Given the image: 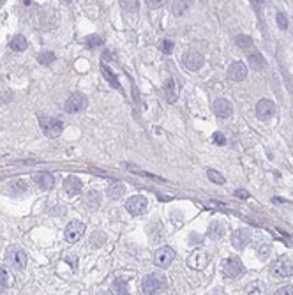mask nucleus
I'll use <instances>...</instances> for the list:
<instances>
[{"label": "nucleus", "mask_w": 293, "mask_h": 295, "mask_svg": "<svg viewBox=\"0 0 293 295\" xmlns=\"http://www.w3.org/2000/svg\"><path fill=\"white\" fill-rule=\"evenodd\" d=\"M9 46H11V50H14V51H25L27 46H29V42H27L25 36L16 34V36H13L11 41H9Z\"/></svg>", "instance_id": "aec40b11"}, {"label": "nucleus", "mask_w": 293, "mask_h": 295, "mask_svg": "<svg viewBox=\"0 0 293 295\" xmlns=\"http://www.w3.org/2000/svg\"><path fill=\"white\" fill-rule=\"evenodd\" d=\"M277 27H279L281 30H286L288 29V18H286L285 13H277Z\"/></svg>", "instance_id": "f704fd0d"}, {"label": "nucleus", "mask_w": 293, "mask_h": 295, "mask_svg": "<svg viewBox=\"0 0 293 295\" xmlns=\"http://www.w3.org/2000/svg\"><path fill=\"white\" fill-rule=\"evenodd\" d=\"M251 242V232L247 230V228H239V230H235L233 235H231V244H233L235 249H246V246Z\"/></svg>", "instance_id": "1a4fd4ad"}, {"label": "nucleus", "mask_w": 293, "mask_h": 295, "mask_svg": "<svg viewBox=\"0 0 293 295\" xmlns=\"http://www.w3.org/2000/svg\"><path fill=\"white\" fill-rule=\"evenodd\" d=\"M212 142L216 145H226V136L222 135L221 131H218V133H214L212 135Z\"/></svg>", "instance_id": "c9c22d12"}, {"label": "nucleus", "mask_w": 293, "mask_h": 295, "mask_svg": "<svg viewBox=\"0 0 293 295\" xmlns=\"http://www.w3.org/2000/svg\"><path fill=\"white\" fill-rule=\"evenodd\" d=\"M228 76H230V80H233V81L246 80V76H247L246 64H244V62H233V64H230V68H228Z\"/></svg>", "instance_id": "dca6fc26"}, {"label": "nucleus", "mask_w": 293, "mask_h": 295, "mask_svg": "<svg viewBox=\"0 0 293 295\" xmlns=\"http://www.w3.org/2000/svg\"><path fill=\"white\" fill-rule=\"evenodd\" d=\"M85 203H87V207H90V209H97V207L101 205V193L96 189L88 191L87 194H85Z\"/></svg>", "instance_id": "412c9836"}, {"label": "nucleus", "mask_w": 293, "mask_h": 295, "mask_svg": "<svg viewBox=\"0 0 293 295\" xmlns=\"http://www.w3.org/2000/svg\"><path fill=\"white\" fill-rule=\"evenodd\" d=\"M272 274L277 278H288L293 274V258L279 257L272 265Z\"/></svg>", "instance_id": "7ed1b4c3"}, {"label": "nucleus", "mask_w": 293, "mask_h": 295, "mask_svg": "<svg viewBox=\"0 0 293 295\" xmlns=\"http://www.w3.org/2000/svg\"><path fill=\"white\" fill-rule=\"evenodd\" d=\"M164 97L170 105H173L179 99V83L175 81V78H168L164 83Z\"/></svg>", "instance_id": "f3484780"}, {"label": "nucleus", "mask_w": 293, "mask_h": 295, "mask_svg": "<svg viewBox=\"0 0 293 295\" xmlns=\"http://www.w3.org/2000/svg\"><path fill=\"white\" fill-rule=\"evenodd\" d=\"M247 60H249V66H251L255 71H260V69L265 68V59L260 55V53H251Z\"/></svg>", "instance_id": "b1692460"}, {"label": "nucleus", "mask_w": 293, "mask_h": 295, "mask_svg": "<svg viewBox=\"0 0 293 295\" xmlns=\"http://www.w3.org/2000/svg\"><path fill=\"white\" fill-rule=\"evenodd\" d=\"M187 9H189V2H175L173 4V7H172V11H173V14L175 16H184L185 13H187Z\"/></svg>", "instance_id": "cd10ccee"}, {"label": "nucleus", "mask_w": 293, "mask_h": 295, "mask_svg": "<svg viewBox=\"0 0 293 295\" xmlns=\"http://www.w3.org/2000/svg\"><path fill=\"white\" fill-rule=\"evenodd\" d=\"M224 230H226L224 223H221V221H212V223H210V226H209V232H207V235H209L212 240H219L222 235H224Z\"/></svg>", "instance_id": "6ab92c4d"}, {"label": "nucleus", "mask_w": 293, "mask_h": 295, "mask_svg": "<svg viewBox=\"0 0 293 295\" xmlns=\"http://www.w3.org/2000/svg\"><path fill=\"white\" fill-rule=\"evenodd\" d=\"M105 242H106V237L105 233H101V232L94 233L92 239H90V246H92V248H99V246L105 244Z\"/></svg>", "instance_id": "2f4dec72"}, {"label": "nucleus", "mask_w": 293, "mask_h": 295, "mask_svg": "<svg viewBox=\"0 0 293 295\" xmlns=\"http://www.w3.org/2000/svg\"><path fill=\"white\" fill-rule=\"evenodd\" d=\"M126 211L133 216H142L146 211V198L142 194H136V196H131L126 202Z\"/></svg>", "instance_id": "6e6552de"}, {"label": "nucleus", "mask_w": 293, "mask_h": 295, "mask_svg": "<svg viewBox=\"0 0 293 295\" xmlns=\"http://www.w3.org/2000/svg\"><path fill=\"white\" fill-rule=\"evenodd\" d=\"M260 246H256V253H258V257L261 258V260H265V258L268 257V253H270V248H268V244H265V242H258Z\"/></svg>", "instance_id": "473e14b6"}, {"label": "nucleus", "mask_w": 293, "mask_h": 295, "mask_svg": "<svg viewBox=\"0 0 293 295\" xmlns=\"http://www.w3.org/2000/svg\"><path fill=\"white\" fill-rule=\"evenodd\" d=\"M242 272H244V265L239 257H230L222 263V274H224V278L235 279V278H239Z\"/></svg>", "instance_id": "20e7f679"}, {"label": "nucleus", "mask_w": 293, "mask_h": 295, "mask_svg": "<svg viewBox=\"0 0 293 295\" xmlns=\"http://www.w3.org/2000/svg\"><path fill=\"white\" fill-rule=\"evenodd\" d=\"M168 287L166 278L161 272H152V274L145 276L142 281V292L145 295H159Z\"/></svg>", "instance_id": "f257e3e1"}, {"label": "nucleus", "mask_w": 293, "mask_h": 295, "mask_svg": "<svg viewBox=\"0 0 293 295\" xmlns=\"http://www.w3.org/2000/svg\"><path fill=\"white\" fill-rule=\"evenodd\" d=\"M64 108H66L67 113H78V111L87 108V97H85L81 92H74L66 101V106H64Z\"/></svg>", "instance_id": "423d86ee"}, {"label": "nucleus", "mask_w": 293, "mask_h": 295, "mask_svg": "<svg viewBox=\"0 0 293 295\" xmlns=\"http://www.w3.org/2000/svg\"><path fill=\"white\" fill-rule=\"evenodd\" d=\"M235 42H237V46L244 48V50L253 46V39L249 37V36H237V37H235Z\"/></svg>", "instance_id": "c756f323"}, {"label": "nucleus", "mask_w": 293, "mask_h": 295, "mask_svg": "<svg viewBox=\"0 0 293 295\" xmlns=\"http://www.w3.org/2000/svg\"><path fill=\"white\" fill-rule=\"evenodd\" d=\"M214 113L218 115L219 118H228L233 113V106H231V103L228 99H222V97L216 99L214 101Z\"/></svg>", "instance_id": "ddd939ff"}, {"label": "nucleus", "mask_w": 293, "mask_h": 295, "mask_svg": "<svg viewBox=\"0 0 293 295\" xmlns=\"http://www.w3.org/2000/svg\"><path fill=\"white\" fill-rule=\"evenodd\" d=\"M34 182H36L39 187H42V189H51V187H53V184H55V179H53V175H51V173L41 172V173H37V175L34 177Z\"/></svg>", "instance_id": "a211bd4d"}, {"label": "nucleus", "mask_w": 293, "mask_h": 295, "mask_svg": "<svg viewBox=\"0 0 293 295\" xmlns=\"http://www.w3.org/2000/svg\"><path fill=\"white\" fill-rule=\"evenodd\" d=\"M113 292L117 295H127L129 290H127V283L124 279H115L113 281Z\"/></svg>", "instance_id": "bb28decb"}, {"label": "nucleus", "mask_w": 293, "mask_h": 295, "mask_svg": "<svg viewBox=\"0 0 293 295\" xmlns=\"http://www.w3.org/2000/svg\"><path fill=\"white\" fill-rule=\"evenodd\" d=\"M207 177H209L210 182H214V184H219V185L226 182V179L222 177V175L218 172V170H209V172H207Z\"/></svg>", "instance_id": "c85d7f7f"}, {"label": "nucleus", "mask_w": 293, "mask_h": 295, "mask_svg": "<svg viewBox=\"0 0 293 295\" xmlns=\"http://www.w3.org/2000/svg\"><path fill=\"white\" fill-rule=\"evenodd\" d=\"M173 260H175V251H173L170 246H164V248L157 249L154 255V263L157 267H161V269L170 267Z\"/></svg>", "instance_id": "39448f33"}, {"label": "nucleus", "mask_w": 293, "mask_h": 295, "mask_svg": "<svg viewBox=\"0 0 293 295\" xmlns=\"http://www.w3.org/2000/svg\"><path fill=\"white\" fill-rule=\"evenodd\" d=\"M182 64H184V68L189 69V71H198L203 66V55H200L198 51H189V53L184 55V59H182Z\"/></svg>", "instance_id": "f8f14e48"}, {"label": "nucleus", "mask_w": 293, "mask_h": 295, "mask_svg": "<svg viewBox=\"0 0 293 295\" xmlns=\"http://www.w3.org/2000/svg\"><path fill=\"white\" fill-rule=\"evenodd\" d=\"M212 295H224V292H222L221 288H219V290H214V292H212Z\"/></svg>", "instance_id": "37998d69"}, {"label": "nucleus", "mask_w": 293, "mask_h": 295, "mask_svg": "<svg viewBox=\"0 0 293 295\" xmlns=\"http://www.w3.org/2000/svg\"><path fill=\"white\" fill-rule=\"evenodd\" d=\"M85 233V224L81 221H71V223L66 226V240L67 242H76L80 240Z\"/></svg>", "instance_id": "9d476101"}, {"label": "nucleus", "mask_w": 293, "mask_h": 295, "mask_svg": "<svg viewBox=\"0 0 293 295\" xmlns=\"http://www.w3.org/2000/svg\"><path fill=\"white\" fill-rule=\"evenodd\" d=\"M55 53L53 51H42V53H39V57H37V60H39V64H42V66H50V64H53L55 62Z\"/></svg>", "instance_id": "a878e982"}, {"label": "nucleus", "mask_w": 293, "mask_h": 295, "mask_svg": "<svg viewBox=\"0 0 293 295\" xmlns=\"http://www.w3.org/2000/svg\"><path fill=\"white\" fill-rule=\"evenodd\" d=\"M9 261L16 270L25 269L27 265V253L21 248H11L9 249Z\"/></svg>", "instance_id": "9b49d317"}, {"label": "nucleus", "mask_w": 293, "mask_h": 295, "mask_svg": "<svg viewBox=\"0 0 293 295\" xmlns=\"http://www.w3.org/2000/svg\"><path fill=\"white\" fill-rule=\"evenodd\" d=\"M124 191H126L124 184H122V182H117V184L110 185V187H108V196H110L111 200H118V198H122V194H124Z\"/></svg>", "instance_id": "5701e85b"}, {"label": "nucleus", "mask_w": 293, "mask_h": 295, "mask_svg": "<svg viewBox=\"0 0 293 295\" xmlns=\"http://www.w3.org/2000/svg\"><path fill=\"white\" fill-rule=\"evenodd\" d=\"M256 115L261 120H268L274 115V103L270 99H260L256 103Z\"/></svg>", "instance_id": "4468645a"}, {"label": "nucleus", "mask_w": 293, "mask_h": 295, "mask_svg": "<svg viewBox=\"0 0 293 295\" xmlns=\"http://www.w3.org/2000/svg\"><path fill=\"white\" fill-rule=\"evenodd\" d=\"M235 194H237V196H239V198H249V193H247V191H244V189H237L235 191Z\"/></svg>", "instance_id": "a19ab883"}, {"label": "nucleus", "mask_w": 293, "mask_h": 295, "mask_svg": "<svg viewBox=\"0 0 293 295\" xmlns=\"http://www.w3.org/2000/svg\"><path fill=\"white\" fill-rule=\"evenodd\" d=\"M39 124H41L42 127V133H44L48 138H59L64 129V122L60 118H55V117H44V115H41V117H39Z\"/></svg>", "instance_id": "f03ea898"}, {"label": "nucleus", "mask_w": 293, "mask_h": 295, "mask_svg": "<svg viewBox=\"0 0 293 295\" xmlns=\"http://www.w3.org/2000/svg\"><path fill=\"white\" fill-rule=\"evenodd\" d=\"M5 283H7V272H5V269L0 267V288H4Z\"/></svg>", "instance_id": "58836bf2"}, {"label": "nucleus", "mask_w": 293, "mask_h": 295, "mask_svg": "<svg viewBox=\"0 0 293 295\" xmlns=\"http://www.w3.org/2000/svg\"><path fill=\"white\" fill-rule=\"evenodd\" d=\"M148 4V7L150 9H157V7H161L163 5V2H157V0H150V2H146Z\"/></svg>", "instance_id": "79ce46f5"}, {"label": "nucleus", "mask_w": 293, "mask_h": 295, "mask_svg": "<svg viewBox=\"0 0 293 295\" xmlns=\"http://www.w3.org/2000/svg\"><path fill=\"white\" fill-rule=\"evenodd\" d=\"M159 48H161V51H163V53H166V55H172L173 50H175V44H173L170 39H164V41L161 42Z\"/></svg>", "instance_id": "72a5a7b5"}, {"label": "nucleus", "mask_w": 293, "mask_h": 295, "mask_svg": "<svg viewBox=\"0 0 293 295\" xmlns=\"http://www.w3.org/2000/svg\"><path fill=\"white\" fill-rule=\"evenodd\" d=\"M274 295H293V287L288 285V287H281L279 290H276Z\"/></svg>", "instance_id": "e433bc0d"}, {"label": "nucleus", "mask_w": 293, "mask_h": 295, "mask_svg": "<svg viewBox=\"0 0 293 295\" xmlns=\"http://www.w3.org/2000/svg\"><path fill=\"white\" fill-rule=\"evenodd\" d=\"M13 187H14V193H18V191H20V193H25L27 191V184L23 181H16L13 184Z\"/></svg>", "instance_id": "4c0bfd02"}, {"label": "nucleus", "mask_w": 293, "mask_h": 295, "mask_svg": "<svg viewBox=\"0 0 293 295\" xmlns=\"http://www.w3.org/2000/svg\"><path fill=\"white\" fill-rule=\"evenodd\" d=\"M265 285L261 281H253L246 287V295H265Z\"/></svg>", "instance_id": "4be33fe9"}, {"label": "nucleus", "mask_w": 293, "mask_h": 295, "mask_svg": "<svg viewBox=\"0 0 293 295\" xmlns=\"http://www.w3.org/2000/svg\"><path fill=\"white\" fill-rule=\"evenodd\" d=\"M81 189H83V184H81L80 179L74 177V175L66 177V181H64V191H66L69 196H76V194H80Z\"/></svg>", "instance_id": "2eb2a0df"}, {"label": "nucleus", "mask_w": 293, "mask_h": 295, "mask_svg": "<svg viewBox=\"0 0 293 295\" xmlns=\"http://www.w3.org/2000/svg\"><path fill=\"white\" fill-rule=\"evenodd\" d=\"M85 44H87V48L103 46V39H101L99 36H88V37L85 39Z\"/></svg>", "instance_id": "7c9ffc66"}, {"label": "nucleus", "mask_w": 293, "mask_h": 295, "mask_svg": "<svg viewBox=\"0 0 293 295\" xmlns=\"http://www.w3.org/2000/svg\"><path fill=\"white\" fill-rule=\"evenodd\" d=\"M187 265L196 270L205 269V267L209 265V253L203 251V249H194L187 258Z\"/></svg>", "instance_id": "0eeeda50"}, {"label": "nucleus", "mask_w": 293, "mask_h": 295, "mask_svg": "<svg viewBox=\"0 0 293 295\" xmlns=\"http://www.w3.org/2000/svg\"><path fill=\"white\" fill-rule=\"evenodd\" d=\"M122 7H124V9H133V11H136V9H138V2H122Z\"/></svg>", "instance_id": "ea45409f"}, {"label": "nucleus", "mask_w": 293, "mask_h": 295, "mask_svg": "<svg viewBox=\"0 0 293 295\" xmlns=\"http://www.w3.org/2000/svg\"><path fill=\"white\" fill-rule=\"evenodd\" d=\"M101 73H103V76H105L106 80L110 81V85H111L113 89L120 90V83H118V80H117V78H115V74H113V73H111V71H110V69L106 68V66H103V68H101Z\"/></svg>", "instance_id": "393cba45"}]
</instances>
